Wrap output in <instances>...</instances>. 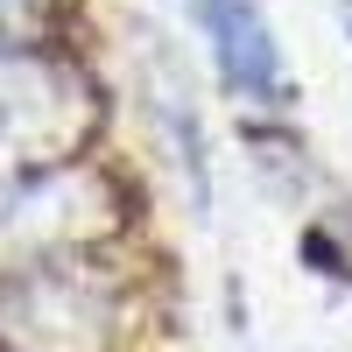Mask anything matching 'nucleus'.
Wrapping results in <instances>:
<instances>
[{
  "instance_id": "2",
  "label": "nucleus",
  "mask_w": 352,
  "mask_h": 352,
  "mask_svg": "<svg viewBox=\"0 0 352 352\" xmlns=\"http://www.w3.org/2000/svg\"><path fill=\"white\" fill-rule=\"evenodd\" d=\"M21 8H28V0H0V36H14V28H21Z\"/></svg>"
},
{
  "instance_id": "1",
  "label": "nucleus",
  "mask_w": 352,
  "mask_h": 352,
  "mask_svg": "<svg viewBox=\"0 0 352 352\" xmlns=\"http://www.w3.org/2000/svg\"><path fill=\"white\" fill-rule=\"evenodd\" d=\"M197 21H204V36L219 50V71L240 99H275L282 92L275 43H268V28H261V14L247 0H197Z\"/></svg>"
}]
</instances>
